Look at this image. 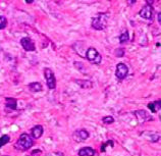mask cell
I'll list each match as a JSON object with an SVG mask.
<instances>
[{"label": "cell", "mask_w": 161, "mask_h": 156, "mask_svg": "<svg viewBox=\"0 0 161 156\" xmlns=\"http://www.w3.org/2000/svg\"><path fill=\"white\" fill-rule=\"evenodd\" d=\"M109 16L107 13H99L97 16L92 19V27L95 30H104L107 27V22Z\"/></svg>", "instance_id": "obj_2"}, {"label": "cell", "mask_w": 161, "mask_h": 156, "mask_svg": "<svg viewBox=\"0 0 161 156\" xmlns=\"http://www.w3.org/2000/svg\"><path fill=\"white\" fill-rule=\"evenodd\" d=\"M10 141V138H9V136L7 135H3L1 138H0V148L2 147V146H4L5 144H7V143Z\"/></svg>", "instance_id": "obj_18"}, {"label": "cell", "mask_w": 161, "mask_h": 156, "mask_svg": "<svg viewBox=\"0 0 161 156\" xmlns=\"http://www.w3.org/2000/svg\"><path fill=\"white\" fill-rule=\"evenodd\" d=\"M85 56L90 62H93L94 64L101 63V60H102V56H101L100 53L97 51V49H95L94 47H90V48L87 50Z\"/></svg>", "instance_id": "obj_3"}, {"label": "cell", "mask_w": 161, "mask_h": 156, "mask_svg": "<svg viewBox=\"0 0 161 156\" xmlns=\"http://www.w3.org/2000/svg\"><path fill=\"white\" fill-rule=\"evenodd\" d=\"M76 83L83 89H91L93 87V83L89 80H76Z\"/></svg>", "instance_id": "obj_15"}, {"label": "cell", "mask_w": 161, "mask_h": 156, "mask_svg": "<svg viewBox=\"0 0 161 156\" xmlns=\"http://www.w3.org/2000/svg\"><path fill=\"white\" fill-rule=\"evenodd\" d=\"M90 134L85 129H80V130H76L75 133H73V140L76 141V142H83V141L87 140L89 138Z\"/></svg>", "instance_id": "obj_6"}, {"label": "cell", "mask_w": 161, "mask_h": 156, "mask_svg": "<svg viewBox=\"0 0 161 156\" xmlns=\"http://www.w3.org/2000/svg\"><path fill=\"white\" fill-rule=\"evenodd\" d=\"M102 123L105 125H111V123H114V118L112 116H104L102 118Z\"/></svg>", "instance_id": "obj_20"}, {"label": "cell", "mask_w": 161, "mask_h": 156, "mask_svg": "<svg viewBox=\"0 0 161 156\" xmlns=\"http://www.w3.org/2000/svg\"><path fill=\"white\" fill-rule=\"evenodd\" d=\"M28 88H29V90L31 91V92L37 93V92H40V91H42L43 86H42V84H40L39 82H34V83L29 84Z\"/></svg>", "instance_id": "obj_14"}, {"label": "cell", "mask_w": 161, "mask_h": 156, "mask_svg": "<svg viewBox=\"0 0 161 156\" xmlns=\"http://www.w3.org/2000/svg\"><path fill=\"white\" fill-rule=\"evenodd\" d=\"M157 19H158V23H159V25H160V24H161V13H160V12L158 13Z\"/></svg>", "instance_id": "obj_23"}, {"label": "cell", "mask_w": 161, "mask_h": 156, "mask_svg": "<svg viewBox=\"0 0 161 156\" xmlns=\"http://www.w3.org/2000/svg\"><path fill=\"white\" fill-rule=\"evenodd\" d=\"M143 136H144V138H146L147 140L151 141V142H157V141L160 140V135L157 133L145 132V133H143Z\"/></svg>", "instance_id": "obj_10"}, {"label": "cell", "mask_w": 161, "mask_h": 156, "mask_svg": "<svg viewBox=\"0 0 161 156\" xmlns=\"http://www.w3.org/2000/svg\"><path fill=\"white\" fill-rule=\"evenodd\" d=\"M79 156H94L95 155V150L91 147H83L79 150Z\"/></svg>", "instance_id": "obj_11"}, {"label": "cell", "mask_w": 161, "mask_h": 156, "mask_svg": "<svg viewBox=\"0 0 161 156\" xmlns=\"http://www.w3.org/2000/svg\"><path fill=\"white\" fill-rule=\"evenodd\" d=\"M140 16L143 17L145 19H151L153 16V9L152 6L150 5H145L142 9L140 10Z\"/></svg>", "instance_id": "obj_8"}, {"label": "cell", "mask_w": 161, "mask_h": 156, "mask_svg": "<svg viewBox=\"0 0 161 156\" xmlns=\"http://www.w3.org/2000/svg\"><path fill=\"white\" fill-rule=\"evenodd\" d=\"M135 114L137 115L139 121H145V120H152V117L146 112L145 110H138L135 112Z\"/></svg>", "instance_id": "obj_12"}, {"label": "cell", "mask_w": 161, "mask_h": 156, "mask_svg": "<svg viewBox=\"0 0 161 156\" xmlns=\"http://www.w3.org/2000/svg\"><path fill=\"white\" fill-rule=\"evenodd\" d=\"M34 1H32V0H27L26 1V3H29V4H31V3H33Z\"/></svg>", "instance_id": "obj_24"}, {"label": "cell", "mask_w": 161, "mask_h": 156, "mask_svg": "<svg viewBox=\"0 0 161 156\" xmlns=\"http://www.w3.org/2000/svg\"><path fill=\"white\" fill-rule=\"evenodd\" d=\"M128 39H130V36H128V32L125 30V31H123L122 33L120 34L119 36V43L120 44H123V43H127L128 41Z\"/></svg>", "instance_id": "obj_17"}, {"label": "cell", "mask_w": 161, "mask_h": 156, "mask_svg": "<svg viewBox=\"0 0 161 156\" xmlns=\"http://www.w3.org/2000/svg\"><path fill=\"white\" fill-rule=\"evenodd\" d=\"M5 106L9 109L16 110L17 107V101L16 99L11 98V97H6L5 98Z\"/></svg>", "instance_id": "obj_13"}, {"label": "cell", "mask_w": 161, "mask_h": 156, "mask_svg": "<svg viewBox=\"0 0 161 156\" xmlns=\"http://www.w3.org/2000/svg\"><path fill=\"white\" fill-rule=\"evenodd\" d=\"M128 68L125 63L119 62L116 65L115 76L118 80H123V79H125V77L128 76Z\"/></svg>", "instance_id": "obj_5"}, {"label": "cell", "mask_w": 161, "mask_h": 156, "mask_svg": "<svg viewBox=\"0 0 161 156\" xmlns=\"http://www.w3.org/2000/svg\"><path fill=\"white\" fill-rule=\"evenodd\" d=\"M115 56L116 57H122L123 55H125V49L123 48H117L115 50Z\"/></svg>", "instance_id": "obj_21"}, {"label": "cell", "mask_w": 161, "mask_h": 156, "mask_svg": "<svg viewBox=\"0 0 161 156\" xmlns=\"http://www.w3.org/2000/svg\"><path fill=\"white\" fill-rule=\"evenodd\" d=\"M44 71V77L46 79V83L47 86H48L49 89L53 90V89L56 88V79H55V75H54L53 71L49 68H45L43 69Z\"/></svg>", "instance_id": "obj_4"}, {"label": "cell", "mask_w": 161, "mask_h": 156, "mask_svg": "<svg viewBox=\"0 0 161 156\" xmlns=\"http://www.w3.org/2000/svg\"><path fill=\"white\" fill-rule=\"evenodd\" d=\"M108 146H110V147H113L114 146V143H113V141H107V142L105 143V144H103L102 145V147H101V151H105V149H106V147H108Z\"/></svg>", "instance_id": "obj_22"}, {"label": "cell", "mask_w": 161, "mask_h": 156, "mask_svg": "<svg viewBox=\"0 0 161 156\" xmlns=\"http://www.w3.org/2000/svg\"><path fill=\"white\" fill-rule=\"evenodd\" d=\"M7 26V19L5 16H0V30L5 29Z\"/></svg>", "instance_id": "obj_19"}, {"label": "cell", "mask_w": 161, "mask_h": 156, "mask_svg": "<svg viewBox=\"0 0 161 156\" xmlns=\"http://www.w3.org/2000/svg\"><path fill=\"white\" fill-rule=\"evenodd\" d=\"M136 3V0H133V1H128V4H134Z\"/></svg>", "instance_id": "obj_25"}, {"label": "cell", "mask_w": 161, "mask_h": 156, "mask_svg": "<svg viewBox=\"0 0 161 156\" xmlns=\"http://www.w3.org/2000/svg\"><path fill=\"white\" fill-rule=\"evenodd\" d=\"M33 146V139L30 135L28 134L24 133L19 136V138L17 139V141L14 144V147L19 150H22V151H26L30 149V148Z\"/></svg>", "instance_id": "obj_1"}, {"label": "cell", "mask_w": 161, "mask_h": 156, "mask_svg": "<svg viewBox=\"0 0 161 156\" xmlns=\"http://www.w3.org/2000/svg\"><path fill=\"white\" fill-rule=\"evenodd\" d=\"M21 44L26 51H35L36 50V47H35L34 42L32 41V39L29 38V37H24V38L22 39Z\"/></svg>", "instance_id": "obj_7"}, {"label": "cell", "mask_w": 161, "mask_h": 156, "mask_svg": "<svg viewBox=\"0 0 161 156\" xmlns=\"http://www.w3.org/2000/svg\"><path fill=\"white\" fill-rule=\"evenodd\" d=\"M160 103H161L160 100H157V101H155V102L149 103L148 104V108L151 110V112L155 113V112H157V111L160 110V106H161Z\"/></svg>", "instance_id": "obj_16"}, {"label": "cell", "mask_w": 161, "mask_h": 156, "mask_svg": "<svg viewBox=\"0 0 161 156\" xmlns=\"http://www.w3.org/2000/svg\"><path fill=\"white\" fill-rule=\"evenodd\" d=\"M43 132H44V129L42 126H40V125L35 126L31 131L32 137H33L34 139H39L42 135H43Z\"/></svg>", "instance_id": "obj_9"}]
</instances>
